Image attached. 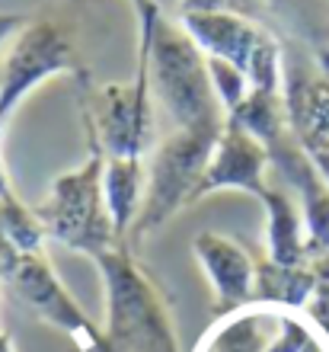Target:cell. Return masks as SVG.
<instances>
[{"mask_svg":"<svg viewBox=\"0 0 329 352\" xmlns=\"http://www.w3.org/2000/svg\"><path fill=\"white\" fill-rule=\"evenodd\" d=\"M141 48L137 61L147 65V77L157 100L166 106L176 129L224 125V106L211 87L208 58L183 26L157 16L150 26L137 29Z\"/></svg>","mask_w":329,"mask_h":352,"instance_id":"cell-1","label":"cell"},{"mask_svg":"<svg viewBox=\"0 0 329 352\" xmlns=\"http://www.w3.org/2000/svg\"><path fill=\"white\" fill-rule=\"evenodd\" d=\"M106 282V346L109 352H179L163 292L137 266L125 243L93 256Z\"/></svg>","mask_w":329,"mask_h":352,"instance_id":"cell-2","label":"cell"},{"mask_svg":"<svg viewBox=\"0 0 329 352\" xmlns=\"http://www.w3.org/2000/svg\"><path fill=\"white\" fill-rule=\"evenodd\" d=\"M224 125H198V129H176L170 138L154 151L150 176L144 186L141 212L128 231V247L141 243L147 234L163 228L183 205L195 202L201 176L211 164Z\"/></svg>","mask_w":329,"mask_h":352,"instance_id":"cell-3","label":"cell"},{"mask_svg":"<svg viewBox=\"0 0 329 352\" xmlns=\"http://www.w3.org/2000/svg\"><path fill=\"white\" fill-rule=\"evenodd\" d=\"M90 157L80 170L58 176L52 183L48 202L36 208L38 221L45 228V237L65 243L67 250L100 256V253L115 247V231L112 218L106 212L102 199V170H106V154L90 135Z\"/></svg>","mask_w":329,"mask_h":352,"instance_id":"cell-4","label":"cell"},{"mask_svg":"<svg viewBox=\"0 0 329 352\" xmlns=\"http://www.w3.org/2000/svg\"><path fill=\"white\" fill-rule=\"evenodd\" d=\"M71 71H80L73 26L55 16H29L0 58V131L36 87Z\"/></svg>","mask_w":329,"mask_h":352,"instance_id":"cell-5","label":"cell"},{"mask_svg":"<svg viewBox=\"0 0 329 352\" xmlns=\"http://www.w3.org/2000/svg\"><path fill=\"white\" fill-rule=\"evenodd\" d=\"M179 26L208 58H220L247 77L249 90L278 93L282 55L265 29L243 13H183Z\"/></svg>","mask_w":329,"mask_h":352,"instance_id":"cell-6","label":"cell"},{"mask_svg":"<svg viewBox=\"0 0 329 352\" xmlns=\"http://www.w3.org/2000/svg\"><path fill=\"white\" fill-rule=\"evenodd\" d=\"M150 77L147 65L137 61V77L131 84H109L93 96L87 116V131L102 148L106 160H141L154 144V112H150Z\"/></svg>","mask_w":329,"mask_h":352,"instance_id":"cell-7","label":"cell"},{"mask_svg":"<svg viewBox=\"0 0 329 352\" xmlns=\"http://www.w3.org/2000/svg\"><path fill=\"white\" fill-rule=\"evenodd\" d=\"M310 324L297 311L269 305H247L227 311L211 327L195 352H297Z\"/></svg>","mask_w":329,"mask_h":352,"instance_id":"cell-8","label":"cell"},{"mask_svg":"<svg viewBox=\"0 0 329 352\" xmlns=\"http://www.w3.org/2000/svg\"><path fill=\"white\" fill-rule=\"evenodd\" d=\"M7 285L13 288V295L23 298L42 320H48L52 327H58L61 333H67L73 340V346L80 352H109L102 330L87 320L77 301L65 292V285L58 282L52 263L42 253H26L19 256L16 269L10 272Z\"/></svg>","mask_w":329,"mask_h":352,"instance_id":"cell-9","label":"cell"},{"mask_svg":"<svg viewBox=\"0 0 329 352\" xmlns=\"http://www.w3.org/2000/svg\"><path fill=\"white\" fill-rule=\"evenodd\" d=\"M192 253L214 292L220 314L253 305L256 263L247 253V247H240L234 237H224L218 231H205L192 241Z\"/></svg>","mask_w":329,"mask_h":352,"instance_id":"cell-10","label":"cell"},{"mask_svg":"<svg viewBox=\"0 0 329 352\" xmlns=\"http://www.w3.org/2000/svg\"><path fill=\"white\" fill-rule=\"evenodd\" d=\"M265 164L269 154L253 135H247L243 129H237L234 122H224L211 164L201 176L198 189H195V202L201 195L218 192V189H247V192H265Z\"/></svg>","mask_w":329,"mask_h":352,"instance_id":"cell-11","label":"cell"},{"mask_svg":"<svg viewBox=\"0 0 329 352\" xmlns=\"http://www.w3.org/2000/svg\"><path fill=\"white\" fill-rule=\"evenodd\" d=\"M320 282V269L317 266H278V263L265 260L256 266V288H253V301L269 307H282V311H297L310 305L313 292Z\"/></svg>","mask_w":329,"mask_h":352,"instance_id":"cell-12","label":"cell"},{"mask_svg":"<svg viewBox=\"0 0 329 352\" xmlns=\"http://www.w3.org/2000/svg\"><path fill=\"white\" fill-rule=\"evenodd\" d=\"M141 160H119L109 157L102 170V199H106V212L112 218V231L115 241L128 247V231L141 212Z\"/></svg>","mask_w":329,"mask_h":352,"instance_id":"cell-13","label":"cell"},{"mask_svg":"<svg viewBox=\"0 0 329 352\" xmlns=\"http://www.w3.org/2000/svg\"><path fill=\"white\" fill-rule=\"evenodd\" d=\"M269 212V260L278 266H304V224L294 212L291 199L282 189L265 186V192L259 195Z\"/></svg>","mask_w":329,"mask_h":352,"instance_id":"cell-14","label":"cell"},{"mask_svg":"<svg viewBox=\"0 0 329 352\" xmlns=\"http://www.w3.org/2000/svg\"><path fill=\"white\" fill-rule=\"evenodd\" d=\"M29 16H23V13H0V58H3V52H7L10 38L19 32V26L26 23Z\"/></svg>","mask_w":329,"mask_h":352,"instance_id":"cell-15","label":"cell"},{"mask_svg":"<svg viewBox=\"0 0 329 352\" xmlns=\"http://www.w3.org/2000/svg\"><path fill=\"white\" fill-rule=\"evenodd\" d=\"M131 10H135V16H137V29H144L150 26L157 16H160V7H157L154 0H128Z\"/></svg>","mask_w":329,"mask_h":352,"instance_id":"cell-16","label":"cell"},{"mask_svg":"<svg viewBox=\"0 0 329 352\" xmlns=\"http://www.w3.org/2000/svg\"><path fill=\"white\" fill-rule=\"evenodd\" d=\"M297 352H329V340L310 324V333H307V340L301 343V349H297Z\"/></svg>","mask_w":329,"mask_h":352,"instance_id":"cell-17","label":"cell"},{"mask_svg":"<svg viewBox=\"0 0 329 352\" xmlns=\"http://www.w3.org/2000/svg\"><path fill=\"white\" fill-rule=\"evenodd\" d=\"M0 352H16V349H13V340H10V333H3V330H0Z\"/></svg>","mask_w":329,"mask_h":352,"instance_id":"cell-18","label":"cell"}]
</instances>
